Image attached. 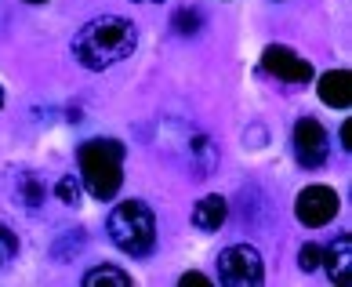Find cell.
<instances>
[{"label": "cell", "instance_id": "20", "mask_svg": "<svg viewBox=\"0 0 352 287\" xmlns=\"http://www.w3.org/2000/svg\"><path fill=\"white\" fill-rule=\"evenodd\" d=\"M30 4H44V0H30Z\"/></svg>", "mask_w": 352, "mask_h": 287}, {"label": "cell", "instance_id": "1", "mask_svg": "<svg viewBox=\"0 0 352 287\" xmlns=\"http://www.w3.org/2000/svg\"><path fill=\"white\" fill-rule=\"evenodd\" d=\"M138 44V30L131 19L120 15H98L91 19L80 33L73 36V55L84 70H109L116 62H124Z\"/></svg>", "mask_w": 352, "mask_h": 287}, {"label": "cell", "instance_id": "10", "mask_svg": "<svg viewBox=\"0 0 352 287\" xmlns=\"http://www.w3.org/2000/svg\"><path fill=\"white\" fill-rule=\"evenodd\" d=\"M226 215H229V204L221 197H204L197 207H192V226H197L200 233H214V229H221Z\"/></svg>", "mask_w": 352, "mask_h": 287}, {"label": "cell", "instance_id": "11", "mask_svg": "<svg viewBox=\"0 0 352 287\" xmlns=\"http://www.w3.org/2000/svg\"><path fill=\"white\" fill-rule=\"evenodd\" d=\"M84 284H131V277H127L124 269H116V266H98V269H87V277Z\"/></svg>", "mask_w": 352, "mask_h": 287}, {"label": "cell", "instance_id": "6", "mask_svg": "<svg viewBox=\"0 0 352 287\" xmlns=\"http://www.w3.org/2000/svg\"><path fill=\"white\" fill-rule=\"evenodd\" d=\"M262 70L272 73L283 84H309L312 81V66H309V62L298 55V51L280 47V44H272V47L262 51Z\"/></svg>", "mask_w": 352, "mask_h": 287}, {"label": "cell", "instance_id": "12", "mask_svg": "<svg viewBox=\"0 0 352 287\" xmlns=\"http://www.w3.org/2000/svg\"><path fill=\"white\" fill-rule=\"evenodd\" d=\"M175 30L178 33H186V36H192V33H197V30H204V19H200V11H192V8H186V11H178V15H175Z\"/></svg>", "mask_w": 352, "mask_h": 287}, {"label": "cell", "instance_id": "8", "mask_svg": "<svg viewBox=\"0 0 352 287\" xmlns=\"http://www.w3.org/2000/svg\"><path fill=\"white\" fill-rule=\"evenodd\" d=\"M323 269L331 273V280L334 284H349L352 280V240L349 237H334L327 247H323Z\"/></svg>", "mask_w": 352, "mask_h": 287}, {"label": "cell", "instance_id": "13", "mask_svg": "<svg viewBox=\"0 0 352 287\" xmlns=\"http://www.w3.org/2000/svg\"><path fill=\"white\" fill-rule=\"evenodd\" d=\"M320 262H323V247H320V244H305L302 255H298V266H302L305 273H316Z\"/></svg>", "mask_w": 352, "mask_h": 287}, {"label": "cell", "instance_id": "18", "mask_svg": "<svg viewBox=\"0 0 352 287\" xmlns=\"http://www.w3.org/2000/svg\"><path fill=\"white\" fill-rule=\"evenodd\" d=\"M135 4H160V0H135Z\"/></svg>", "mask_w": 352, "mask_h": 287}, {"label": "cell", "instance_id": "9", "mask_svg": "<svg viewBox=\"0 0 352 287\" xmlns=\"http://www.w3.org/2000/svg\"><path fill=\"white\" fill-rule=\"evenodd\" d=\"M320 98L327 102L331 109H345L349 102H352V76L345 70H331V73H323L320 76Z\"/></svg>", "mask_w": 352, "mask_h": 287}, {"label": "cell", "instance_id": "15", "mask_svg": "<svg viewBox=\"0 0 352 287\" xmlns=\"http://www.w3.org/2000/svg\"><path fill=\"white\" fill-rule=\"evenodd\" d=\"M58 197L66 200V204H76V182L73 178H62L58 182Z\"/></svg>", "mask_w": 352, "mask_h": 287}, {"label": "cell", "instance_id": "16", "mask_svg": "<svg viewBox=\"0 0 352 287\" xmlns=\"http://www.w3.org/2000/svg\"><path fill=\"white\" fill-rule=\"evenodd\" d=\"M182 284H197V287H207L211 280H207L204 273H186V277H182Z\"/></svg>", "mask_w": 352, "mask_h": 287}, {"label": "cell", "instance_id": "4", "mask_svg": "<svg viewBox=\"0 0 352 287\" xmlns=\"http://www.w3.org/2000/svg\"><path fill=\"white\" fill-rule=\"evenodd\" d=\"M265 277V266H262V255L247 244L236 247H226L218 255V280L229 284V287H251V284H262Z\"/></svg>", "mask_w": 352, "mask_h": 287}, {"label": "cell", "instance_id": "17", "mask_svg": "<svg viewBox=\"0 0 352 287\" xmlns=\"http://www.w3.org/2000/svg\"><path fill=\"white\" fill-rule=\"evenodd\" d=\"M342 146L352 153V120H349V124H342Z\"/></svg>", "mask_w": 352, "mask_h": 287}, {"label": "cell", "instance_id": "19", "mask_svg": "<svg viewBox=\"0 0 352 287\" xmlns=\"http://www.w3.org/2000/svg\"><path fill=\"white\" fill-rule=\"evenodd\" d=\"M0 106H4V87H0Z\"/></svg>", "mask_w": 352, "mask_h": 287}, {"label": "cell", "instance_id": "5", "mask_svg": "<svg viewBox=\"0 0 352 287\" xmlns=\"http://www.w3.org/2000/svg\"><path fill=\"white\" fill-rule=\"evenodd\" d=\"M294 211H298V222H302V226L320 229L338 215V193L331 186H309V189L298 193Z\"/></svg>", "mask_w": 352, "mask_h": 287}, {"label": "cell", "instance_id": "14", "mask_svg": "<svg viewBox=\"0 0 352 287\" xmlns=\"http://www.w3.org/2000/svg\"><path fill=\"white\" fill-rule=\"evenodd\" d=\"M15 233H11L8 226H0V266H8L11 258H15Z\"/></svg>", "mask_w": 352, "mask_h": 287}, {"label": "cell", "instance_id": "7", "mask_svg": "<svg viewBox=\"0 0 352 287\" xmlns=\"http://www.w3.org/2000/svg\"><path fill=\"white\" fill-rule=\"evenodd\" d=\"M291 149H294V160L302 167H320L327 160V131H323L320 120H298L294 127V138H291Z\"/></svg>", "mask_w": 352, "mask_h": 287}, {"label": "cell", "instance_id": "3", "mask_svg": "<svg viewBox=\"0 0 352 287\" xmlns=\"http://www.w3.org/2000/svg\"><path fill=\"white\" fill-rule=\"evenodd\" d=\"M106 226H109V240L127 255H149L156 244V215L142 200L116 204Z\"/></svg>", "mask_w": 352, "mask_h": 287}, {"label": "cell", "instance_id": "2", "mask_svg": "<svg viewBox=\"0 0 352 287\" xmlns=\"http://www.w3.org/2000/svg\"><path fill=\"white\" fill-rule=\"evenodd\" d=\"M80 164V182L87 186L91 197L113 200L116 189L124 186V146L116 138H91L76 153Z\"/></svg>", "mask_w": 352, "mask_h": 287}]
</instances>
